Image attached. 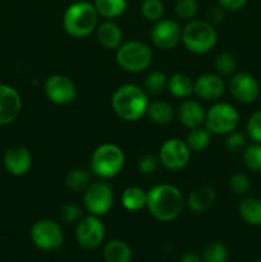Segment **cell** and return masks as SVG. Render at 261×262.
<instances>
[{
	"label": "cell",
	"mask_w": 261,
	"mask_h": 262,
	"mask_svg": "<svg viewBox=\"0 0 261 262\" xmlns=\"http://www.w3.org/2000/svg\"><path fill=\"white\" fill-rule=\"evenodd\" d=\"M146 207L160 222H171L182 214L184 199L182 192L171 184H156L147 191Z\"/></svg>",
	"instance_id": "cell-1"
},
{
	"label": "cell",
	"mask_w": 261,
	"mask_h": 262,
	"mask_svg": "<svg viewBox=\"0 0 261 262\" xmlns=\"http://www.w3.org/2000/svg\"><path fill=\"white\" fill-rule=\"evenodd\" d=\"M148 95L136 84L127 83L118 87L112 97V107L115 114L125 122H136L146 115Z\"/></svg>",
	"instance_id": "cell-2"
},
{
	"label": "cell",
	"mask_w": 261,
	"mask_h": 262,
	"mask_svg": "<svg viewBox=\"0 0 261 262\" xmlns=\"http://www.w3.org/2000/svg\"><path fill=\"white\" fill-rule=\"evenodd\" d=\"M97 26H99V13L96 12L92 3L78 0L69 5L64 12V31L72 37H86L96 30Z\"/></svg>",
	"instance_id": "cell-3"
},
{
	"label": "cell",
	"mask_w": 261,
	"mask_h": 262,
	"mask_svg": "<svg viewBox=\"0 0 261 262\" xmlns=\"http://www.w3.org/2000/svg\"><path fill=\"white\" fill-rule=\"evenodd\" d=\"M124 152L115 143H102L97 146L91 155V171L101 179L118 176L124 166Z\"/></svg>",
	"instance_id": "cell-4"
},
{
	"label": "cell",
	"mask_w": 261,
	"mask_h": 262,
	"mask_svg": "<svg viewBox=\"0 0 261 262\" xmlns=\"http://www.w3.org/2000/svg\"><path fill=\"white\" fill-rule=\"evenodd\" d=\"M182 42L193 54H206L216 45L217 33L206 20H189L182 30Z\"/></svg>",
	"instance_id": "cell-5"
},
{
	"label": "cell",
	"mask_w": 261,
	"mask_h": 262,
	"mask_svg": "<svg viewBox=\"0 0 261 262\" xmlns=\"http://www.w3.org/2000/svg\"><path fill=\"white\" fill-rule=\"evenodd\" d=\"M118 66L129 73H140L153 63V50L142 41H128L117 49Z\"/></svg>",
	"instance_id": "cell-6"
},
{
	"label": "cell",
	"mask_w": 261,
	"mask_h": 262,
	"mask_svg": "<svg viewBox=\"0 0 261 262\" xmlns=\"http://www.w3.org/2000/svg\"><path fill=\"white\" fill-rule=\"evenodd\" d=\"M240 123V114L233 105L216 102L205 114L204 125L212 135H229Z\"/></svg>",
	"instance_id": "cell-7"
},
{
	"label": "cell",
	"mask_w": 261,
	"mask_h": 262,
	"mask_svg": "<svg viewBox=\"0 0 261 262\" xmlns=\"http://www.w3.org/2000/svg\"><path fill=\"white\" fill-rule=\"evenodd\" d=\"M31 241L41 251L58 250L64 241L61 227L51 219H42L36 222L31 228Z\"/></svg>",
	"instance_id": "cell-8"
},
{
	"label": "cell",
	"mask_w": 261,
	"mask_h": 262,
	"mask_svg": "<svg viewBox=\"0 0 261 262\" xmlns=\"http://www.w3.org/2000/svg\"><path fill=\"white\" fill-rule=\"evenodd\" d=\"M114 193L110 184L106 182H92L86 188L83 194V204L87 211L91 215L102 216L113 206Z\"/></svg>",
	"instance_id": "cell-9"
},
{
	"label": "cell",
	"mask_w": 261,
	"mask_h": 262,
	"mask_svg": "<svg viewBox=\"0 0 261 262\" xmlns=\"http://www.w3.org/2000/svg\"><path fill=\"white\" fill-rule=\"evenodd\" d=\"M191 150L186 141L181 138H169L161 145L159 151V160L168 170H181L188 164Z\"/></svg>",
	"instance_id": "cell-10"
},
{
	"label": "cell",
	"mask_w": 261,
	"mask_h": 262,
	"mask_svg": "<svg viewBox=\"0 0 261 262\" xmlns=\"http://www.w3.org/2000/svg\"><path fill=\"white\" fill-rule=\"evenodd\" d=\"M105 238V225L100 216L91 215L82 217L76 228V239L84 250H95Z\"/></svg>",
	"instance_id": "cell-11"
},
{
	"label": "cell",
	"mask_w": 261,
	"mask_h": 262,
	"mask_svg": "<svg viewBox=\"0 0 261 262\" xmlns=\"http://www.w3.org/2000/svg\"><path fill=\"white\" fill-rule=\"evenodd\" d=\"M44 91L48 99L56 105H69L76 100L77 87L69 77L54 74L45 81Z\"/></svg>",
	"instance_id": "cell-12"
},
{
	"label": "cell",
	"mask_w": 261,
	"mask_h": 262,
	"mask_svg": "<svg viewBox=\"0 0 261 262\" xmlns=\"http://www.w3.org/2000/svg\"><path fill=\"white\" fill-rule=\"evenodd\" d=\"M154 45L161 50H171L182 40V28L173 19H159L151 30Z\"/></svg>",
	"instance_id": "cell-13"
},
{
	"label": "cell",
	"mask_w": 261,
	"mask_h": 262,
	"mask_svg": "<svg viewBox=\"0 0 261 262\" xmlns=\"http://www.w3.org/2000/svg\"><path fill=\"white\" fill-rule=\"evenodd\" d=\"M229 91L237 101L242 104H251L260 95L258 81L247 72H238L229 81Z\"/></svg>",
	"instance_id": "cell-14"
},
{
	"label": "cell",
	"mask_w": 261,
	"mask_h": 262,
	"mask_svg": "<svg viewBox=\"0 0 261 262\" xmlns=\"http://www.w3.org/2000/svg\"><path fill=\"white\" fill-rule=\"evenodd\" d=\"M22 110V99L14 87L0 83V125L14 122Z\"/></svg>",
	"instance_id": "cell-15"
},
{
	"label": "cell",
	"mask_w": 261,
	"mask_h": 262,
	"mask_svg": "<svg viewBox=\"0 0 261 262\" xmlns=\"http://www.w3.org/2000/svg\"><path fill=\"white\" fill-rule=\"evenodd\" d=\"M224 81L219 74L205 73L193 82V94L206 101L219 100L224 94Z\"/></svg>",
	"instance_id": "cell-16"
},
{
	"label": "cell",
	"mask_w": 261,
	"mask_h": 262,
	"mask_svg": "<svg viewBox=\"0 0 261 262\" xmlns=\"http://www.w3.org/2000/svg\"><path fill=\"white\" fill-rule=\"evenodd\" d=\"M5 169L13 176H25L30 171L32 165V155L22 146H13L4 154Z\"/></svg>",
	"instance_id": "cell-17"
},
{
	"label": "cell",
	"mask_w": 261,
	"mask_h": 262,
	"mask_svg": "<svg viewBox=\"0 0 261 262\" xmlns=\"http://www.w3.org/2000/svg\"><path fill=\"white\" fill-rule=\"evenodd\" d=\"M205 114H206L205 109L196 100H186L179 105L177 110L178 120L189 129L204 125Z\"/></svg>",
	"instance_id": "cell-18"
},
{
	"label": "cell",
	"mask_w": 261,
	"mask_h": 262,
	"mask_svg": "<svg viewBox=\"0 0 261 262\" xmlns=\"http://www.w3.org/2000/svg\"><path fill=\"white\" fill-rule=\"evenodd\" d=\"M96 33L100 45L104 46L105 49L117 50V49L122 45V28H120L117 23L113 22V20H106V22H102L101 25L97 26Z\"/></svg>",
	"instance_id": "cell-19"
},
{
	"label": "cell",
	"mask_w": 261,
	"mask_h": 262,
	"mask_svg": "<svg viewBox=\"0 0 261 262\" xmlns=\"http://www.w3.org/2000/svg\"><path fill=\"white\" fill-rule=\"evenodd\" d=\"M215 199H216V193H215L214 188L209 186H202L200 188L194 189L189 194L187 205H188L192 211L199 214V212H204L209 210L214 205Z\"/></svg>",
	"instance_id": "cell-20"
},
{
	"label": "cell",
	"mask_w": 261,
	"mask_h": 262,
	"mask_svg": "<svg viewBox=\"0 0 261 262\" xmlns=\"http://www.w3.org/2000/svg\"><path fill=\"white\" fill-rule=\"evenodd\" d=\"M105 262H130L132 250L129 246L120 239H113L106 243L102 251Z\"/></svg>",
	"instance_id": "cell-21"
},
{
	"label": "cell",
	"mask_w": 261,
	"mask_h": 262,
	"mask_svg": "<svg viewBox=\"0 0 261 262\" xmlns=\"http://www.w3.org/2000/svg\"><path fill=\"white\" fill-rule=\"evenodd\" d=\"M240 216L245 223L250 225H261V199L257 197H246L238 206Z\"/></svg>",
	"instance_id": "cell-22"
},
{
	"label": "cell",
	"mask_w": 261,
	"mask_h": 262,
	"mask_svg": "<svg viewBox=\"0 0 261 262\" xmlns=\"http://www.w3.org/2000/svg\"><path fill=\"white\" fill-rule=\"evenodd\" d=\"M146 115L155 124L165 125L171 123V120H173L174 109L166 101H154L148 104Z\"/></svg>",
	"instance_id": "cell-23"
},
{
	"label": "cell",
	"mask_w": 261,
	"mask_h": 262,
	"mask_svg": "<svg viewBox=\"0 0 261 262\" xmlns=\"http://www.w3.org/2000/svg\"><path fill=\"white\" fill-rule=\"evenodd\" d=\"M173 96L181 97V99H187L193 94V82L187 74L184 73H174L168 78V86Z\"/></svg>",
	"instance_id": "cell-24"
},
{
	"label": "cell",
	"mask_w": 261,
	"mask_h": 262,
	"mask_svg": "<svg viewBox=\"0 0 261 262\" xmlns=\"http://www.w3.org/2000/svg\"><path fill=\"white\" fill-rule=\"evenodd\" d=\"M122 205L124 209L129 211H138V210L146 207L147 202V192L143 191L140 187H128L122 193Z\"/></svg>",
	"instance_id": "cell-25"
},
{
	"label": "cell",
	"mask_w": 261,
	"mask_h": 262,
	"mask_svg": "<svg viewBox=\"0 0 261 262\" xmlns=\"http://www.w3.org/2000/svg\"><path fill=\"white\" fill-rule=\"evenodd\" d=\"M92 4L99 15L106 19L119 17L127 9V0H94Z\"/></svg>",
	"instance_id": "cell-26"
},
{
	"label": "cell",
	"mask_w": 261,
	"mask_h": 262,
	"mask_svg": "<svg viewBox=\"0 0 261 262\" xmlns=\"http://www.w3.org/2000/svg\"><path fill=\"white\" fill-rule=\"evenodd\" d=\"M211 135L212 133L205 125L204 127L201 125V127L192 128L188 135H187L186 143L189 150L199 152V151L207 148V146L211 142Z\"/></svg>",
	"instance_id": "cell-27"
},
{
	"label": "cell",
	"mask_w": 261,
	"mask_h": 262,
	"mask_svg": "<svg viewBox=\"0 0 261 262\" xmlns=\"http://www.w3.org/2000/svg\"><path fill=\"white\" fill-rule=\"evenodd\" d=\"M90 184H91V173L86 169H73L66 177L67 188L73 192H84Z\"/></svg>",
	"instance_id": "cell-28"
},
{
	"label": "cell",
	"mask_w": 261,
	"mask_h": 262,
	"mask_svg": "<svg viewBox=\"0 0 261 262\" xmlns=\"http://www.w3.org/2000/svg\"><path fill=\"white\" fill-rule=\"evenodd\" d=\"M168 86V77L161 71H153L145 79V91L147 95H159Z\"/></svg>",
	"instance_id": "cell-29"
},
{
	"label": "cell",
	"mask_w": 261,
	"mask_h": 262,
	"mask_svg": "<svg viewBox=\"0 0 261 262\" xmlns=\"http://www.w3.org/2000/svg\"><path fill=\"white\" fill-rule=\"evenodd\" d=\"M228 256V248L224 243L222 242H215L209 243L205 247L204 253H202V261L204 262H227Z\"/></svg>",
	"instance_id": "cell-30"
},
{
	"label": "cell",
	"mask_w": 261,
	"mask_h": 262,
	"mask_svg": "<svg viewBox=\"0 0 261 262\" xmlns=\"http://www.w3.org/2000/svg\"><path fill=\"white\" fill-rule=\"evenodd\" d=\"M243 163L251 171L261 170V143H252L243 151Z\"/></svg>",
	"instance_id": "cell-31"
},
{
	"label": "cell",
	"mask_w": 261,
	"mask_h": 262,
	"mask_svg": "<svg viewBox=\"0 0 261 262\" xmlns=\"http://www.w3.org/2000/svg\"><path fill=\"white\" fill-rule=\"evenodd\" d=\"M215 68H216L217 74L222 76H232L237 69V60L235 56L230 53H222L215 59Z\"/></svg>",
	"instance_id": "cell-32"
},
{
	"label": "cell",
	"mask_w": 261,
	"mask_h": 262,
	"mask_svg": "<svg viewBox=\"0 0 261 262\" xmlns=\"http://www.w3.org/2000/svg\"><path fill=\"white\" fill-rule=\"evenodd\" d=\"M141 13L151 22H158L164 14V4L161 0H143L141 5Z\"/></svg>",
	"instance_id": "cell-33"
},
{
	"label": "cell",
	"mask_w": 261,
	"mask_h": 262,
	"mask_svg": "<svg viewBox=\"0 0 261 262\" xmlns=\"http://www.w3.org/2000/svg\"><path fill=\"white\" fill-rule=\"evenodd\" d=\"M197 2L196 0H177L174 4L176 14L183 20H192L197 14Z\"/></svg>",
	"instance_id": "cell-34"
},
{
	"label": "cell",
	"mask_w": 261,
	"mask_h": 262,
	"mask_svg": "<svg viewBox=\"0 0 261 262\" xmlns=\"http://www.w3.org/2000/svg\"><path fill=\"white\" fill-rule=\"evenodd\" d=\"M246 130L253 142L261 143V110H257L248 118Z\"/></svg>",
	"instance_id": "cell-35"
},
{
	"label": "cell",
	"mask_w": 261,
	"mask_h": 262,
	"mask_svg": "<svg viewBox=\"0 0 261 262\" xmlns=\"http://www.w3.org/2000/svg\"><path fill=\"white\" fill-rule=\"evenodd\" d=\"M250 178L243 173H235L229 178V188L235 194H245L250 189Z\"/></svg>",
	"instance_id": "cell-36"
},
{
	"label": "cell",
	"mask_w": 261,
	"mask_h": 262,
	"mask_svg": "<svg viewBox=\"0 0 261 262\" xmlns=\"http://www.w3.org/2000/svg\"><path fill=\"white\" fill-rule=\"evenodd\" d=\"M59 215L64 223H76L82 219V210L78 205L73 204V202H66L60 207Z\"/></svg>",
	"instance_id": "cell-37"
},
{
	"label": "cell",
	"mask_w": 261,
	"mask_h": 262,
	"mask_svg": "<svg viewBox=\"0 0 261 262\" xmlns=\"http://www.w3.org/2000/svg\"><path fill=\"white\" fill-rule=\"evenodd\" d=\"M159 164L160 160L156 156L150 155V154H146V155L141 156L137 161V168L140 170V173L146 174V176H150L154 174L159 169Z\"/></svg>",
	"instance_id": "cell-38"
},
{
	"label": "cell",
	"mask_w": 261,
	"mask_h": 262,
	"mask_svg": "<svg viewBox=\"0 0 261 262\" xmlns=\"http://www.w3.org/2000/svg\"><path fill=\"white\" fill-rule=\"evenodd\" d=\"M227 136L228 137L225 140V146H227V148L229 151L235 152V151L242 150L247 145V137L242 132H235V130H233V132H230Z\"/></svg>",
	"instance_id": "cell-39"
},
{
	"label": "cell",
	"mask_w": 261,
	"mask_h": 262,
	"mask_svg": "<svg viewBox=\"0 0 261 262\" xmlns=\"http://www.w3.org/2000/svg\"><path fill=\"white\" fill-rule=\"evenodd\" d=\"M224 20V9L222 7H212L207 10L206 13V22H209L211 26L219 25Z\"/></svg>",
	"instance_id": "cell-40"
},
{
	"label": "cell",
	"mask_w": 261,
	"mask_h": 262,
	"mask_svg": "<svg viewBox=\"0 0 261 262\" xmlns=\"http://www.w3.org/2000/svg\"><path fill=\"white\" fill-rule=\"evenodd\" d=\"M219 5L224 10H240L246 5L247 0H217Z\"/></svg>",
	"instance_id": "cell-41"
},
{
	"label": "cell",
	"mask_w": 261,
	"mask_h": 262,
	"mask_svg": "<svg viewBox=\"0 0 261 262\" xmlns=\"http://www.w3.org/2000/svg\"><path fill=\"white\" fill-rule=\"evenodd\" d=\"M179 262H204L202 261V257L200 255H197L196 252H186L183 256L181 257Z\"/></svg>",
	"instance_id": "cell-42"
},
{
	"label": "cell",
	"mask_w": 261,
	"mask_h": 262,
	"mask_svg": "<svg viewBox=\"0 0 261 262\" xmlns=\"http://www.w3.org/2000/svg\"><path fill=\"white\" fill-rule=\"evenodd\" d=\"M255 262H261V257H257V258H256Z\"/></svg>",
	"instance_id": "cell-43"
}]
</instances>
